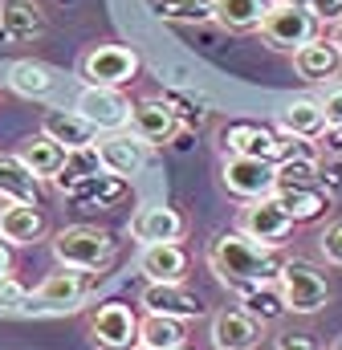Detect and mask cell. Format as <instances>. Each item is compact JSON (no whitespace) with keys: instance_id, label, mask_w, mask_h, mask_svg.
<instances>
[{"instance_id":"6da1fadb","label":"cell","mask_w":342,"mask_h":350,"mask_svg":"<svg viewBox=\"0 0 342 350\" xmlns=\"http://www.w3.org/2000/svg\"><path fill=\"white\" fill-rule=\"evenodd\" d=\"M208 265L228 289L245 293L253 285H273L285 261L277 257L273 245H261L253 237H245L241 228H228L208 245Z\"/></svg>"},{"instance_id":"7a4b0ae2","label":"cell","mask_w":342,"mask_h":350,"mask_svg":"<svg viewBox=\"0 0 342 350\" xmlns=\"http://www.w3.org/2000/svg\"><path fill=\"white\" fill-rule=\"evenodd\" d=\"M256 33H261L265 45L277 49V53H298L302 45L326 37L322 25H318V16H314L310 8H298V4H269V12L261 16V29H256Z\"/></svg>"},{"instance_id":"3957f363","label":"cell","mask_w":342,"mask_h":350,"mask_svg":"<svg viewBox=\"0 0 342 350\" xmlns=\"http://www.w3.org/2000/svg\"><path fill=\"white\" fill-rule=\"evenodd\" d=\"M53 257L66 269H82V273H102L114 261V241L102 228L90 224H70L53 237Z\"/></svg>"},{"instance_id":"277c9868","label":"cell","mask_w":342,"mask_h":350,"mask_svg":"<svg viewBox=\"0 0 342 350\" xmlns=\"http://www.w3.org/2000/svg\"><path fill=\"white\" fill-rule=\"evenodd\" d=\"M277 293H281L285 310H289V314H302V318L326 310V301H330L326 273L314 269L310 261H285L281 265V273H277Z\"/></svg>"},{"instance_id":"5b68a950","label":"cell","mask_w":342,"mask_h":350,"mask_svg":"<svg viewBox=\"0 0 342 350\" xmlns=\"http://www.w3.org/2000/svg\"><path fill=\"white\" fill-rule=\"evenodd\" d=\"M135 74H139V53L131 45H94V49H86L82 62H78L82 86L122 90Z\"/></svg>"},{"instance_id":"8992f818","label":"cell","mask_w":342,"mask_h":350,"mask_svg":"<svg viewBox=\"0 0 342 350\" xmlns=\"http://www.w3.org/2000/svg\"><path fill=\"white\" fill-rule=\"evenodd\" d=\"M220 151L224 155H249V159H269L281 163L285 159V135L253 122V118H237L228 126H220Z\"/></svg>"},{"instance_id":"52a82bcc","label":"cell","mask_w":342,"mask_h":350,"mask_svg":"<svg viewBox=\"0 0 342 350\" xmlns=\"http://www.w3.org/2000/svg\"><path fill=\"white\" fill-rule=\"evenodd\" d=\"M90 273H82V269H57V273H49L33 293H29V310L25 314H74V310H82L86 293H90V281H86Z\"/></svg>"},{"instance_id":"ba28073f","label":"cell","mask_w":342,"mask_h":350,"mask_svg":"<svg viewBox=\"0 0 342 350\" xmlns=\"http://www.w3.org/2000/svg\"><path fill=\"white\" fill-rule=\"evenodd\" d=\"M220 183L228 196L237 200H265L277 191V163L269 159H249V155H224V167H220Z\"/></svg>"},{"instance_id":"9c48e42d","label":"cell","mask_w":342,"mask_h":350,"mask_svg":"<svg viewBox=\"0 0 342 350\" xmlns=\"http://www.w3.org/2000/svg\"><path fill=\"white\" fill-rule=\"evenodd\" d=\"M90 342L98 350H135L139 347V314L127 301H102L90 318Z\"/></svg>"},{"instance_id":"30bf717a","label":"cell","mask_w":342,"mask_h":350,"mask_svg":"<svg viewBox=\"0 0 342 350\" xmlns=\"http://www.w3.org/2000/svg\"><path fill=\"white\" fill-rule=\"evenodd\" d=\"M131 98L122 90H106V86H82L78 94V114L98 131V135H114V131H127L131 126Z\"/></svg>"},{"instance_id":"8fae6325","label":"cell","mask_w":342,"mask_h":350,"mask_svg":"<svg viewBox=\"0 0 342 350\" xmlns=\"http://www.w3.org/2000/svg\"><path fill=\"white\" fill-rule=\"evenodd\" d=\"M237 228L245 232V237H253L261 245H285V237L293 232V220L285 216V208L277 204V196H265V200H249L245 208H241V220H237Z\"/></svg>"},{"instance_id":"7c38bea8","label":"cell","mask_w":342,"mask_h":350,"mask_svg":"<svg viewBox=\"0 0 342 350\" xmlns=\"http://www.w3.org/2000/svg\"><path fill=\"white\" fill-rule=\"evenodd\" d=\"M94 151H98L102 172L118 175V179H135V175L147 167V151L151 147L143 139H135L131 131H114V135H102L94 143Z\"/></svg>"},{"instance_id":"4fadbf2b","label":"cell","mask_w":342,"mask_h":350,"mask_svg":"<svg viewBox=\"0 0 342 350\" xmlns=\"http://www.w3.org/2000/svg\"><path fill=\"white\" fill-rule=\"evenodd\" d=\"M135 139H143L147 147H163L175 139V131H179V118H175V110H171L168 102H163V94H155V98H139L135 106H131V126H127Z\"/></svg>"},{"instance_id":"5bb4252c","label":"cell","mask_w":342,"mask_h":350,"mask_svg":"<svg viewBox=\"0 0 342 350\" xmlns=\"http://www.w3.org/2000/svg\"><path fill=\"white\" fill-rule=\"evenodd\" d=\"M74 208H118L131 196V179H118L110 172H94L86 179H74L66 187H57Z\"/></svg>"},{"instance_id":"9a60e30c","label":"cell","mask_w":342,"mask_h":350,"mask_svg":"<svg viewBox=\"0 0 342 350\" xmlns=\"http://www.w3.org/2000/svg\"><path fill=\"white\" fill-rule=\"evenodd\" d=\"M139 306H143L147 314H163V318H179V322H196V318H204V301H200L192 289H183V285H168V281H147Z\"/></svg>"},{"instance_id":"2e32d148","label":"cell","mask_w":342,"mask_h":350,"mask_svg":"<svg viewBox=\"0 0 342 350\" xmlns=\"http://www.w3.org/2000/svg\"><path fill=\"white\" fill-rule=\"evenodd\" d=\"M208 338L216 350H256L265 342V326L253 322L245 310H220V314H212Z\"/></svg>"},{"instance_id":"e0dca14e","label":"cell","mask_w":342,"mask_h":350,"mask_svg":"<svg viewBox=\"0 0 342 350\" xmlns=\"http://www.w3.org/2000/svg\"><path fill=\"white\" fill-rule=\"evenodd\" d=\"M187 232V220L183 212L163 208V204H151V208H139L131 216V237L139 245H168V241H183Z\"/></svg>"},{"instance_id":"ac0fdd59","label":"cell","mask_w":342,"mask_h":350,"mask_svg":"<svg viewBox=\"0 0 342 350\" xmlns=\"http://www.w3.org/2000/svg\"><path fill=\"white\" fill-rule=\"evenodd\" d=\"M139 273L147 281H168V285H183L187 277V249L179 241L168 245H139Z\"/></svg>"},{"instance_id":"d6986e66","label":"cell","mask_w":342,"mask_h":350,"mask_svg":"<svg viewBox=\"0 0 342 350\" xmlns=\"http://www.w3.org/2000/svg\"><path fill=\"white\" fill-rule=\"evenodd\" d=\"M289 57H293L298 78H306V82H322V86H326V82H334L342 74V53L330 37H318V41L302 45V49L289 53Z\"/></svg>"},{"instance_id":"ffe728a7","label":"cell","mask_w":342,"mask_h":350,"mask_svg":"<svg viewBox=\"0 0 342 350\" xmlns=\"http://www.w3.org/2000/svg\"><path fill=\"white\" fill-rule=\"evenodd\" d=\"M49 25L37 0H0V41H33Z\"/></svg>"},{"instance_id":"44dd1931","label":"cell","mask_w":342,"mask_h":350,"mask_svg":"<svg viewBox=\"0 0 342 350\" xmlns=\"http://www.w3.org/2000/svg\"><path fill=\"white\" fill-rule=\"evenodd\" d=\"M0 237L12 249L41 241L45 237V212H41V204H4L0 208Z\"/></svg>"},{"instance_id":"7402d4cb","label":"cell","mask_w":342,"mask_h":350,"mask_svg":"<svg viewBox=\"0 0 342 350\" xmlns=\"http://www.w3.org/2000/svg\"><path fill=\"white\" fill-rule=\"evenodd\" d=\"M41 135H49L66 151H78V147H94L98 143V131L86 122L78 110H45L41 114Z\"/></svg>"},{"instance_id":"603a6c76","label":"cell","mask_w":342,"mask_h":350,"mask_svg":"<svg viewBox=\"0 0 342 350\" xmlns=\"http://www.w3.org/2000/svg\"><path fill=\"white\" fill-rule=\"evenodd\" d=\"M273 196H277V204L285 208V216L293 224H314V220H322L330 212V196L318 183H310V187H277Z\"/></svg>"},{"instance_id":"cb8c5ba5","label":"cell","mask_w":342,"mask_h":350,"mask_svg":"<svg viewBox=\"0 0 342 350\" xmlns=\"http://www.w3.org/2000/svg\"><path fill=\"white\" fill-rule=\"evenodd\" d=\"M16 155H21V163L37 175V179H57L62 167H66V155H70V151H66L62 143H53L49 135L37 131V135H29V139L21 143Z\"/></svg>"},{"instance_id":"d4e9b609","label":"cell","mask_w":342,"mask_h":350,"mask_svg":"<svg viewBox=\"0 0 342 350\" xmlns=\"http://www.w3.org/2000/svg\"><path fill=\"white\" fill-rule=\"evenodd\" d=\"M0 200L4 204H41V179L21 163V155H0Z\"/></svg>"},{"instance_id":"484cf974","label":"cell","mask_w":342,"mask_h":350,"mask_svg":"<svg viewBox=\"0 0 342 350\" xmlns=\"http://www.w3.org/2000/svg\"><path fill=\"white\" fill-rule=\"evenodd\" d=\"M277 131H281V135H293V139H310V143H314V139L326 131V114H322L318 98H293V102L281 110Z\"/></svg>"},{"instance_id":"4316f807","label":"cell","mask_w":342,"mask_h":350,"mask_svg":"<svg viewBox=\"0 0 342 350\" xmlns=\"http://www.w3.org/2000/svg\"><path fill=\"white\" fill-rule=\"evenodd\" d=\"M139 347L143 350L187 347V322H179V318H163V314H143V318H139Z\"/></svg>"},{"instance_id":"83f0119b","label":"cell","mask_w":342,"mask_h":350,"mask_svg":"<svg viewBox=\"0 0 342 350\" xmlns=\"http://www.w3.org/2000/svg\"><path fill=\"white\" fill-rule=\"evenodd\" d=\"M8 90L21 94V98H45L53 90V70L45 62H33V57H21L8 66Z\"/></svg>"},{"instance_id":"f1b7e54d","label":"cell","mask_w":342,"mask_h":350,"mask_svg":"<svg viewBox=\"0 0 342 350\" xmlns=\"http://www.w3.org/2000/svg\"><path fill=\"white\" fill-rule=\"evenodd\" d=\"M273 0H216V21L228 33H256Z\"/></svg>"},{"instance_id":"f546056e","label":"cell","mask_w":342,"mask_h":350,"mask_svg":"<svg viewBox=\"0 0 342 350\" xmlns=\"http://www.w3.org/2000/svg\"><path fill=\"white\" fill-rule=\"evenodd\" d=\"M241 310L261 322V326H269V322H281L289 310H285V301H281V293H277V281L273 285H253V289H245L241 293Z\"/></svg>"},{"instance_id":"4dcf8cb0","label":"cell","mask_w":342,"mask_h":350,"mask_svg":"<svg viewBox=\"0 0 342 350\" xmlns=\"http://www.w3.org/2000/svg\"><path fill=\"white\" fill-rule=\"evenodd\" d=\"M322 179V155H289L277 163V187H310Z\"/></svg>"},{"instance_id":"1f68e13d","label":"cell","mask_w":342,"mask_h":350,"mask_svg":"<svg viewBox=\"0 0 342 350\" xmlns=\"http://www.w3.org/2000/svg\"><path fill=\"white\" fill-rule=\"evenodd\" d=\"M155 12L175 25H204L216 21V0H155Z\"/></svg>"},{"instance_id":"d6a6232c","label":"cell","mask_w":342,"mask_h":350,"mask_svg":"<svg viewBox=\"0 0 342 350\" xmlns=\"http://www.w3.org/2000/svg\"><path fill=\"white\" fill-rule=\"evenodd\" d=\"M94 172H102L98 151H94V147H78V151H70V155H66V167H62V175L53 179V187H66V183L86 179V175H94Z\"/></svg>"},{"instance_id":"836d02e7","label":"cell","mask_w":342,"mask_h":350,"mask_svg":"<svg viewBox=\"0 0 342 350\" xmlns=\"http://www.w3.org/2000/svg\"><path fill=\"white\" fill-rule=\"evenodd\" d=\"M29 310V289L8 273L0 277V314H25Z\"/></svg>"},{"instance_id":"e575fe53","label":"cell","mask_w":342,"mask_h":350,"mask_svg":"<svg viewBox=\"0 0 342 350\" xmlns=\"http://www.w3.org/2000/svg\"><path fill=\"white\" fill-rule=\"evenodd\" d=\"M318 249H322V257H326L330 265H342V220H339V224H326V228H322Z\"/></svg>"},{"instance_id":"d590c367","label":"cell","mask_w":342,"mask_h":350,"mask_svg":"<svg viewBox=\"0 0 342 350\" xmlns=\"http://www.w3.org/2000/svg\"><path fill=\"white\" fill-rule=\"evenodd\" d=\"M322 114H326V126H342V86H330L318 98Z\"/></svg>"},{"instance_id":"8d00e7d4","label":"cell","mask_w":342,"mask_h":350,"mask_svg":"<svg viewBox=\"0 0 342 350\" xmlns=\"http://www.w3.org/2000/svg\"><path fill=\"white\" fill-rule=\"evenodd\" d=\"M310 12L318 16V25H339L342 21V0H310Z\"/></svg>"},{"instance_id":"74e56055","label":"cell","mask_w":342,"mask_h":350,"mask_svg":"<svg viewBox=\"0 0 342 350\" xmlns=\"http://www.w3.org/2000/svg\"><path fill=\"white\" fill-rule=\"evenodd\" d=\"M318 155H330V159H342V126H326L318 139Z\"/></svg>"},{"instance_id":"f35d334b","label":"cell","mask_w":342,"mask_h":350,"mask_svg":"<svg viewBox=\"0 0 342 350\" xmlns=\"http://www.w3.org/2000/svg\"><path fill=\"white\" fill-rule=\"evenodd\" d=\"M277 350H314V342L302 338V334H281L277 338Z\"/></svg>"},{"instance_id":"ab89813d","label":"cell","mask_w":342,"mask_h":350,"mask_svg":"<svg viewBox=\"0 0 342 350\" xmlns=\"http://www.w3.org/2000/svg\"><path fill=\"white\" fill-rule=\"evenodd\" d=\"M12 273V245L0 237V277H8Z\"/></svg>"},{"instance_id":"60d3db41","label":"cell","mask_w":342,"mask_h":350,"mask_svg":"<svg viewBox=\"0 0 342 350\" xmlns=\"http://www.w3.org/2000/svg\"><path fill=\"white\" fill-rule=\"evenodd\" d=\"M273 4H298V8H310V0H273Z\"/></svg>"},{"instance_id":"b9f144b4","label":"cell","mask_w":342,"mask_h":350,"mask_svg":"<svg viewBox=\"0 0 342 350\" xmlns=\"http://www.w3.org/2000/svg\"><path fill=\"white\" fill-rule=\"evenodd\" d=\"M334 45H339V53H342V21H339V29H334V37H330Z\"/></svg>"},{"instance_id":"7bdbcfd3","label":"cell","mask_w":342,"mask_h":350,"mask_svg":"<svg viewBox=\"0 0 342 350\" xmlns=\"http://www.w3.org/2000/svg\"><path fill=\"white\" fill-rule=\"evenodd\" d=\"M330 350H342V334H339V338H334V347H330Z\"/></svg>"},{"instance_id":"ee69618b","label":"cell","mask_w":342,"mask_h":350,"mask_svg":"<svg viewBox=\"0 0 342 350\" xmlns=\"http://www.w3.org/2000/svg\"><path fill=\"white\" fill-rule=\"evenodd\" d=\"M175 350H187V347H175Z\"/></svg>"}]
</instances>
